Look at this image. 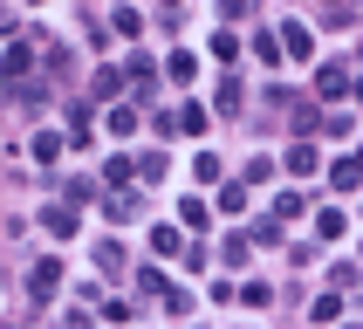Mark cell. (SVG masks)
I'll list each match as a JSON object with an SVG mask.
<instances>
[{
    "label": "cell",
    "mask_w": 363,
    "mask_h": 329,
    "mask_svg": "<svg viewBox=\"0 0 363 329\" xmlns=\"http://www.w3.org/2000/svg\"><path fill=\"white\" fill-rule=\"evenodd\" d=\"M288 164H295V172L308 179V172H315V144H295V151H288Z\"/></svg>",
    "instance_id": "obj_1"
},
{
    "label": "cell",
    "mask_w": 363,
    "mask_h": 329,
    "mask_svg": "<svg viewBox=\"0 0 363 329\" xmlns=\"http://www.w3.org/2000/svg\"><path fill=\"white\" fill-rule=\"evenodd\" d=\"M55 274H62L55 261H41V267H35V281H28V288H35V295H48V288H55Z\"/></svg>",
    "instance_id": "obj_2"
}]
</instances>
